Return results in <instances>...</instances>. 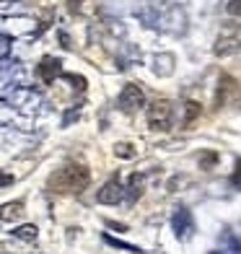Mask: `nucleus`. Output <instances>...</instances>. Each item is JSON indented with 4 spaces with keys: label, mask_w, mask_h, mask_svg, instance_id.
Masks as SVG:
<instances>
[{
    "label": "nucleus",
    "mask_w": 241,
    "mask_h": 254,
    "mask_svg": "<svg viewBox=\"0 0 241 254\" xmlns=\"http://www.w3.org/2000/svg\"><path fill=\"white\" fill-rule=\"evenodd\" d=\"M8 184H13V177H10V174H3V171H0V190L8 187Z\"/></svg>",
    "instance_id": "nucleus-20"
},
{
    "label": "nucleus",
    "mask_w": 241,
    "mask_h": 254,
    "mask_svg": "<svg viewBox=\"0 0 241 254\" xmlns=\"http://www.w3.org/2000/svg\"><path fill=\"white\" fill-rule=\"evenodd\" d=\"M122 197H124V187H122V182L117 177H112L104 187L99 190V194H96V200L101 205H117Z\"/></svg>",
    "instance_id": "nucleus-4"
},
{
    "label": "nucleus",
    "mask_w": 241,
    "mask_h": 254,
    "mask_svg": "<svg viewBox=\"0 0 241 254\" xmlns=\"http://www.w3.org/2000/svg\"><path fill=\"white\" fill-rule=\"evenodd\" d=\"M13 236H16V239H21V241H37L39 231H37V226L26 223V226H18V228L13 231Z\"/></svg>",
    "instance_id": "nucleus-11"
},
{
    "label": "nucleus",
    "mask_w": 241,
    "mask_h": 254,
    "mask_svg": "<svg viewBox=\"0 0 241 254\" xmlns=\"http://www.w3.org/2000/svg\"><path fill=\"white\" fill-rule=\"evenodd\" d=\"M171 226H174V234L177 239H187L192 231H194V221H192V213L187 210V207H179V210L174 213V218H171Z\"/></svg>",
    "instance_id": "nucleus-6"
},
{
    "label": "nucleus",
    "mask_w": 241,
    "mask_h": 254,
    "mask_svg": "<svg viewBox=\"0 0 241 254\" xmlns=\"http://www.w3.org/2000/svg\"><path fill=\"white\" fill-rule=\"evenodd\" d=\"M10 52V37H5V34H0V60Z\"/></svg>",
    "instance_id": "nucleus-17"
},
{
    "label": "nucleus",
    "mask_w": 241,
    "mask_h": 254,
    "mask_svg": "<svg viewBox=\"0 0 241 254\" xmlns=\"http://www.w3.org/2000/svg\"><path fill=\"white\" fill-rule=\"evenodd\" d=\"M215 161H218V153H215V151H208V153H202V156H200V169L210 171V169L215 166Z\"/></svg>",
    "instance_id": "nucleus-14"
},
{
    "label": "nucleus",
    "mask_w": 241,
    "mask_h": 254,
    "mask_svg": "<svg viewBox=\"0 0 241 254\" xmlns=\"http://www.w3.org/2000/svg\"><path fill=\"white\" fill-rule=\"evenodd\" d=\"M24 215V202L16 200V202H8L0 207V221H18Z\"/></svg>",
    "instance_id": "nucleus-9"
},
{
    "label": "nucleus",
    "mask_w": 241,
    "mask_h": 254,
    "mask_svg": "<svg viewBox=\"0 0 241 254\" xmlns=\"http://www.w3.org/2000/svg\"><path fill=\"white\" fill-rule=\"evenodd\" d=\"M156 63H161V67H156V73H158V75H171V70H174V67H171L174 57H171V55H158V57H156Z\"/></svg>",
    "instance_id": "nucleus-12"
},
{
    "label": "nucleus",
    "mask_w": 241,
    "mask_h": 254,
    "mask_svg": "<svg viewBox=\"0 0 241 254\" xmlns=\"http://www.w3.org/2000/svg\"><path fill=\"white\" fill-rule=\"evenodd\" d=\"M91 182V171L83 164H67L50 177V190L57 194H80Z\"/></svg>",
    "instance_id": "nucleus-1"
},
{
    "label": "nucleus",
    "mask_w": 241,
    "mask_h": 254,
    "mask_svg": "<svg viewBox=\"0 0 241 254\" xmlns=\"http://www.w3.org/2000/svg\"><path fill=\"white\" fill-rule=\"evenodd\" d=\"M218 86H221V88H218V99H215L218 107H226L228 101H231V99H239V94H241L239 83H236V80H234L231 75H223Z\"/></svg>",
    "instance_id": "nucleus-7"
},
{
    "label": "nucleus",
    "mask_w": 241,
    "mask_h": 254,
    "mask_svg": "<svg viewBox=\"0 0 241 254\" xmlns=\"http://www.w3.org/2000/svg\"><path fill=\"white\" fill-rule=\"evenodd\" d=\"M226 13L228 16H241V0H226Z\"/></svg>",
    "instance_id": "nucleus-16"
},
{
    "label": "nucleus",
    "mask_w": 241,
    "mask_h": 254,
    "mask_svg": "<svg viewBox=\"0 0 241 254\" xmlns=\"http://www.w3.org/2000/svg\"><path fill=\"white\" fill-rule=\"evenodd\" d=\"M231 184H234L236 190H241V158H239V164H236L234 174H231Z\"/></svg>",
    "instance_id": "nucleus-18"
},
{
    "label": "nucleus",
    "mask_w": 241,
    "mask_h": 254,
    "mask_svg": "<svg viewBox=\"0 0 241 254\" xmlns=\"http://www.w3.org/2000/svg\"><path fill=\"white\" fill-rule=\"evenodd\" d=\"M197 117H200V104H197V101H187V109H184V127H189Z\"/></svg>",
    "instance_id": "nucleus-13"
},
{
    "label": "nucleus",
    "mask_w": 241,
    "mask_h": 254,
    "mask_svg": "<svg viewBox=\"0 0 241 254\" xmlns=\"http://www.w3.org/2000/svg\"><path fill=\"white\" fill-rule=\"evenodd\" d=\"M236 52H241V37L234 31H223L215 42V55L228 57V55H236Z\"/></svg>",
    "instance_id": "nucleus-5"
},
{
    "label": "nucleus",
    "mask_w": 241,
    "mask_h": 254,
    "mask_svg": "<svg viewBox=\"0 0 241 254\" xmlns=\"http://www.w3.org/2000/svg\"><path fill=\"white\" fill-rule=\"evenodd\" d=\"M143 174H132L130 177V187H127V197H130V202H135L137 197L143 194Z\"/></svg>",
    "instance_id": "nucleus-10"
},
{
    "label": "nucleus",
    "mask_w": 241,
    "mask_h": 254,
    "mask_svg": "<svg viewBox=\"0 0 241 254\" xmlns=\"http://www.w3.org/2000/svg\"><path fill=\"white\" fill-rule=\"evenodd\" d=\"M114 153L122 156V158H132V156H135V151H132V145H130V143H120L117 148H114Z\"/></svg>",
    "instance_id": "nucleus-15"
},
{
    "label": "nucleus",
    "mask_w": 241,
    "mask_h": 254,
    "mask_svg": "<svg viewBox=\"0 0 241 254\" xmlns=\"http://www.w3.org/2000/svg\"><path fill=\"white\" fill-rule=\"evenodd\" d=\"M117 104H120V109H122L124 114H135V112L145 104L143 88H140V86H135V83H127V86L122 88V94H120Z\"/></svg>",
    "instance_id": "nucleus-3"
},
{
    "label": "nucleus",
    "mask_w": 241,
    "mask_h": 254,
    "mask_svg": "<svg viewBox=\"0 0 241 254\" xmlns=\"http://www.w3.org/2000/svg\"><path fill=\"white\" fill-rule=\"evenodd\" d=\"M39 75H42L44 83H52L57 75H62V65H60V60H55V57H44L42 65H39Z\"/></svg>",
    "instance_id": "nucleus-8"
},
{
    "label": "nucleus",
    "mask_w": 241,
    "mask_h": 254,
    "mask_svg": "<svg viewBox=\"0 0 241 254\" xmlns=\"http://www.w3.org/2000/svg\"><path fill=\"white\" fill-rule=\"evenodd\" d=\"M210 254H231V252H226V249H221V252H210Z\"/></svg>",
    "instance_id": "nucleus-21"
},
{
    "label": "nucleus",
    "mask_w": 241,
    "mask_h": 254,
    "mask_svg": "<svg viewBox=\"0 0 241 254\" xmlns=\"http://www.w3.org/2000/svg\"><path fill=\"white\" fill-rule=\"evenodd\" d=\"M171 117H174V109H171V101L166 99H156L151 107H148V127L158 132H169L171 130Z\"/></svg>",
    "instance_id": "nucleus-2"
},
{
    "label": "nucleus",
    "mask_w": 241,
    "mask_h": 254,
    "mask_svg": "<svg viewBox=\"0 0 241 254\" xmlns=\"http://www.w3.org/2000/svg\"><path fill=\"white\" fill-rule=\"evenodd\" d=\"M67 3V10L75 16V13H80V8H83V0H65Z\"/></svg>",
    "instance_id": "nucleus-19"
}]
</instances>
